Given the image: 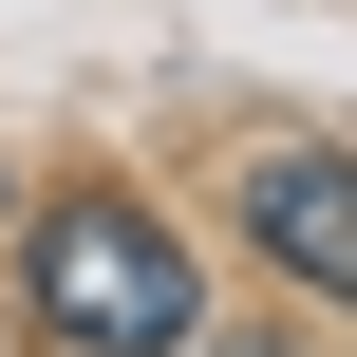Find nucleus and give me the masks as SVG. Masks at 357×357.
Wrapping results in <instances>:
<instances>
[{
	"label": "nucleus",
	"mask_w": 357,
	"mask_h": 357,
	"mask_svg": "<svg viewBox=\"0 0 357 357\" xmlns=\"http://www.w3.org/2000/svg\"><path fill=\"white\" fill-rule=\"evenodd\" d=\"M226 357H264V339H226Z\"/></svg>",
	"instance_id": "nucleus-3"
},
{
	"label": "nucleus",
	"mask_w": 357,
	"mask_h": 357,
	"mask_svg": "<svg viewBox=\"0 0 357 357\" xmlns=\"http://www.w3.org/2000/svg\"><path fill=\"white\" fill-rule=\"evenodd\" d=\"M245 226H264V264H301L320 301H357V169H339V151L245 169Z\"/></svg>",
	"instance_id": "nucleus-2"
},
{
	"label": "nucleus",
	"mask_w": 357,
	"mask_h": 357,
	"mask_svg": "<svg viewBox=\"0 0 357 357\" xmlns=\"http://www.w3.org/2000/svg\"><path fill=\"white\" fill-rule=\"evenodd\" d=\"M38 320L94 357H188V320H207V282H188V245L132 207V188H75L56 226H38Z\"/></svg>",
	"instance_id": "nucleus-1"
}]
</instances>
